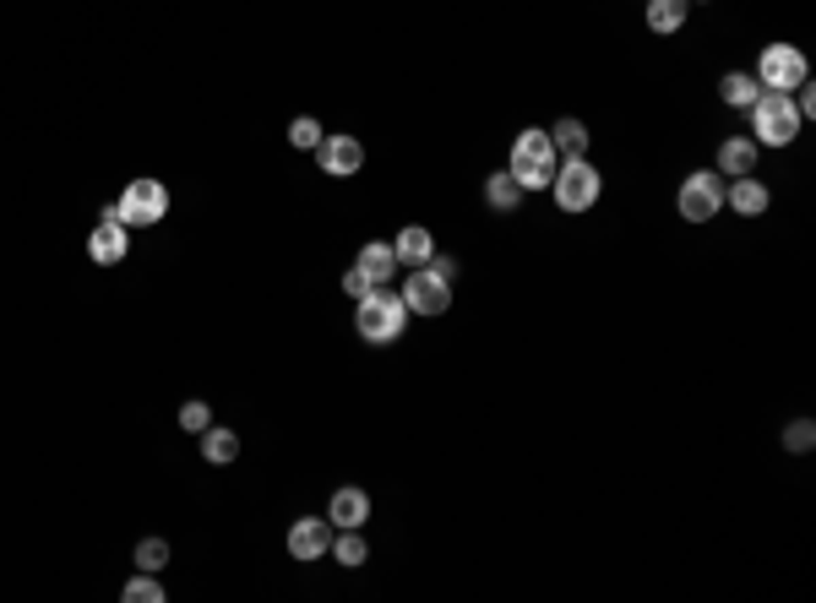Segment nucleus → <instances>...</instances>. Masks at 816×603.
<instances>
[{
	"instance_id": "obj_1",
	"label": "nucleus",
	"mask_w": 816,
	"mask_h": 603,
	"mask_svg": "<svg viewBox=\"0 0 816 603\" xmlns=\"http://www.w3.org/2000/svg\"><path fill=\"white\" fill-rule=\"evenodd\" d=\"M403 326H409V304H403V294H392L387 283L370 289L365 300H354V332H359L365 343L387 348V343L403 337Z\"/></svg>"
},
{
	"instance_id": "obj_2",
	"label": "nucleus",
	"mask_w": 816,
	"mask_h": 603,
	"mask_svg": "<svg viewBox=\"0 0 816 603\" xmlns=\"http://www.w3.org/2000/svg\"><path fill=\"white\" fill-rule=\"evenodd\" d=\"M801 109H795V98L790 93H773V88H762V98L751 104V142L757 148H790L795 137H801Z\"/></svg>"
},
{
	"instance_id": "obj_3",
	"label": "nucleus",
	"mask_w": 816,
	"mask_h": 603,
	"mask_svg": "<svg viewBox=\"0 0 816 603\" xmlns=\"http://www.w3.org/2000/svg\"><path fill=\"white\" fill-rule=\"evenodd\" d=\"M555 169H561V158H555V148H550V131H533V126H528V131L512 142L506 174H512L522 190H550Z\"/></svg>"
},
{
	"instance_id": "obj_4",
	"label": "nucleus",
	"mask_w": 816,
	"mask_h": 603,
	"mask_svg": "<svg viewBox=\"0 0 816 603\" xmlns=\"http://www.w3.org/2000/svg\"><path fill=\"white\" fill-rule=\"evenodd\" d=\"M550 196L561 212H588L599 196H605V174L588 163V158H561L555 179H550Z\"/></svg>"
},
{
	"instance_id": "obj_5",
	"label": "nucleus",
	"mask_w": 816,
	"mask_h": 603,
	"mask_svg": "<svg viewBox=\"0 0 816 603\" xmlns=\"http://www.w3.org/2000/svg\"><path fill=\"white\" fill-rule=\"evenodd\" d=\"M806 77H812V60H806L801 44H768L757 55V82L773 88V93H795Z\"/></svg>"
},
{
	"instance_id": "obj_6",
	"label": "nucleus",
	"mask_w": 816,
	"mask_h": 603,
	"mask_svg": "<svg viewBox=\"0 0 816 603\" xmlns=\"http://www.w3.org/2000/svg\"><path fill=\"white\" fill-rule=\"evenodd\" d=\"M675 207H680L686 223H708V218H719V207H724V174H719V169H713V174H708V169L686 174Z\"/></svg>"
},
{
	"instance_id": "obj_7",
	"label": "nucleus",
	"mask_w": 816,
	"mask_h": 603,
	"mask_svg": "<svg viewBox=\"0 0 816 603\" xmlns=\"http://www.w3.org/2000/svg\"><path fill=\"white\" fill-rule=\"evenodd\" d=\"M115 207H120V223H131V229H153L163 212H169V190H163V179H131L126 196H120Z\"/></svg>"
},
{
	"instance_id": "obj_8",
	"label": "nucleus",
	"mask_w": 816,
	"mask_h": 603,
	"mask_svg": "<svg viewBox=\"0 0 816 603\" xmlns=\"http://www.w3.org/2000/svg\"><path fill=\"white\" fill-rule=\"evenodd\" d=\"M398 294L409 304V315H447L452 310V283L436 278L430 267H409V283Z\"/></svg>"
},
{
	"instance_id": "obj_9",
	"label": "nucleus",
	"mask_w": 816,
	"mask_h": 603,
	"mask_svg": "<svg viewBox=\"0 0 816 603\" xmlns=\"http://www.w3.org/2000/svg\"><path fill=\"white\" fill-rule=\"evenodd\" d=\"M88 256H93L99 267H115V262H126V223H120V207H104L99 229L88 234Z\"/></svg>"
},
{
	"instance_id": "obj_10",
	"label": "nucleus",
	"mask_w": 816,
	"mask_h": 603,
	"mask_svg": "<svg viewBox=\"0 0 816 603\" xmlns=\"http://www.w3.org/2000/svg\"><path fill=\"white\" fill-rule=\"evenodd\" d=\"M326 549H332V522L326 517H300L289 527V555L295 560H322Z\"/></svg>"
},
{
	"instance_id": "obj_11",
	"label": "nucleus",
	"mask_w": 816,
	"mask_h": 603,
	"mask_svg": "<svg viewBox=\"0 0 816 603\" xmlns=\"http://www.w3.org/2000/svg\"><path fill=\"white\" fill-rule=\"evenodd\" d=\"M317 158H322V174H332V179H348V174H359L365 148H359L354 137H322Z\"/></svg>"
},
{
	"instance_id": "obj_12",
	"label": "nucleus",
	"mask_w": 816,
	"mask_h": 603,
	"mask_svg": "<svg viewBox=\"0 0 816 603\" xmlns=\"http://www.w3.org/2000/svg\"><path fill=\"white\" fill-rule=\"evenodd\" d=\"M724 201H729L740 218H762L773 196H768V185H762L757 174H740V179H729V185H724Z\"/></svg>"
},
{
	"instance_id": "obj_13",
	"label": "nucleus",
	"mask_w": 816,
	"mask_h": 603,
	"mask_svg": "<svg viewBox=\"0 0 816 603\" xmlns=\"http://www.w3.org/2000/svg\"><path fill=\"white\" fill-rule=\"evenodd\" d=\"M392 251H398V267H425V262L436 256V240H430V229L409 223V229L392 240Z\"/></svg>"
},
{
	"instance_id": "obj_14",
	"label": "nucleus",
	"mask_w": 816,
	"mask_h": 603,
	"mask_svg": "<svg viewBox=\"0 0 816 603\" xmlns=\"http://www.w3.org/2000/svg\"><path fill=\"white\" fill-rule=\"evenodd\" d=\"M354 267H359V272L381 289V283H392V272H398V251H392L387 240H370V245L359 251V262H354Z\"/></svg>"
},
{
	"instance_id": "obj_15",
	"label": "nucleus",
	"mask_w": 816,
	"mask_h": 603,
	"mask_svg": "<svg viewBox=\"0 0 816 603\" xmlns=\"http://www.w3.org/2000/svg\"><path fill=\"white\" fill-rule=\"evenodd\" d=\"M365 517H370V495L365 489H337L332 506H326V522L332 527H359Z\"/></svg>"
},
{
	"instance_id": "obj_16",
	"label": "nucleus",
	"mask_w": 816,
	"mask_h": 603,
	"mask_svg": "<svg viewBox=\"0 0 816 603\" xmlns=\"http://www.w3.org/2000/svg\"><path fill=\"white\" fill-rule=\"evenodd\" d=\"M719 98H724L729 109H751V104L762 98V82H757L751 71H724V77H719Z\"/></svg>"
},
{
	"instance_id": "obj_17",
	"label": "nucleus",
	"mask_w": 816,
	"mask_h": 603,
	"mask_svg": "<svg viewBox=\"0 0 816 603\" xmlns=\"http://www.w3.org/2000/svg\"><path fill=\"white\" fill-rule=\"evenodd\" d=\"M751 169H757V142H751V137H729V142H719V174L740 179V174H751Z\"/></svg>"
},
{
	"instance_id": "obj_18",
	"label": "nucleus",
	"mask_w": 816,
	"mask_h": 603,
	"mask_svg": "<svg viewBox=\"0 0 816 603\" xmlns=\"http://www.w3.org/2000/svg\"><path fill=\"white\" fill-rule=\"evenodd\" d=\"M550 148H555V158H588V126L583 120L550 126Z\"/></svg>"
},
{
	"instance_id": "obj_19",
	"label": "nucleus",
	"mask_w": 816,
	"mask_h": 603,
	"mask_svg": "<svg viewBox=\"0 0 816 603\" xmlns=\"http://www.w3.org/2000/svg\"><path fill=\"white\" fill-rule=\"evenodd\" d=\"M202 456H207V462H218V467H223V462H234V456H240V436H234V430H223V425H207V430H202Z\"/></svg>"
},
{
	"instance_id": "obj_20",
	"label": "nucleus",
	"mask_w": 816,
	"mask_h": 603,
	"mask_svg": "<svg viewBox=\"0 0 816 603\" xmlns=\"http://www.w3.org/2000/svg\"><path fill=\"white\" fill-rule=\"evenodd\" d=\"M686 11H691V0H648V27L653 33H680Z\"/></svg>"
},
{
	"instance_id": "obj_21",
	"label": "nucleus",
	"mask_w": 816,
	"mask_h": 603,
	"mask_svg": "<svg viewBox=\"0 0 816 603\" xmlns=\"http://www.w3.org/2000/svg\"><path fill=\"white\" fill-rule=\"evenodd\" d=\"M365 555H370V549H365L359 527H337V533H332V560H337V566L354 571V566H365Z\"/></svg>"
},
{
	"instance_id": "obj_22",
	"label": "nucleus",
	"mask_w": 816,
	"mask_h": 603,
	"mask_svg": "<svg viewBox=\"0 0 816 603\" xmlns=\"http://www.w3.org/2000/svg\"><path fill=\"white\" fill-rule=\"evenodd\" d=\"M485 201L495 207V212H512V207L522 201V185L501 169V174H490V179H485Z\"/></svg>"
},
{
	"instance_id": "obj_23",
	"label": "nucleus",
	"mask_w": 816,
	"mask_h": 603,
	"mask_svg": "<svg viewBox=\"0 0 816 603\" xmlns=\"http://www.w3.org/2000/svg\"><path fill=\"white\" fill-rule=\"evenodd\" d=\"M120 599H126V603H163L159 571H142V577H131V582L120 588Z\"/></svg>"
},
{
	"instance_id": "obj_24",
	"label": "nucleus",
	"mask_w": 816,
	"mask_h": 603,
	"mask_svg": "<svg viewBox=\"0 0 816 603\" xmlns=\"http://www.w3.org/2000/svg\"><path fill=\"white\" fill-rule=\"evenodd\" d=\"M289 142H295L300 152H317V148H322V126H317L311 115H300V120L289 126Z\"/></svg>"
},
{
	"instance_id": "obj_25",
	"label": "nucleus",
	"mask_w": 816,
	"mask_h": 603,
	"mask_svg": "<svg viewBox=\"0 0 816 603\" xmlns=\"http://www.w3.org/2000/svg\"><path fill=\"white\" fill-rule=\"evenodd\" d=\"M137 566H142V571H163V566H169V544H163V538H142V544H137Z\"/></svg>"
},
{
	"instance_id": "obj_26",
	"label": "nucleus",
	"mask_w": 816,
	"mask_h": 603,
	"mask_svg": "<svg viewBox=\"0 0 816 603\" xmlns=\"http://www.w3.org/2000/svg\"><path fill=\"white\" fill-rule=\"evenodd\" d=\"M816 447V425L812 419H795L790 430H784V452H812Z\"/></svg>"
},
{
	"instance_id": "obj_27",
	"label": "nucleus",
	"mask_w": 816,
	"mask_h": 603,
	"mask_svg": "<svg viewBox=\"0 0 816 603\" xmlns=\"http://www.w3.org/2000/svg\"><path fill=\"white\" fill-rule=\"evenodd\" d=\"M212 425V414H207V403H185L180 408V430H191V436H202Z\"/></svg>"
},
{
	"instance_id": "obj_28",
	"label": "nucleus",
	"mask_w": 816,
	"mask_h": 603,
	"mask_svg": "<svg viewBox=\"0 0 816 603\" xmlns=\"http://www.w3.org/2000/svg\"><path fill=\"white\" fill-rule=\"evenodd\" d=\"M370 289H376V283H370L359 267H348V272H343V294H348V300H365Z\"/></svg>"
},
{
	"instance_id": "obj_29",
	"label": "nucleus",
	"mask_w": 816,
	"mask_h": 603,
	"mask_svg": "<svg viewBox=\"0 0 816 603\" xmlns=\"http://www.w3.org/2000/svg\"><path fill=\"white\" fill-rule=\"evenodd\" d=\"M425 267H430V272H436V278H447V283H452V278H458V262H452V256H430V262H425Z\"/></svg>"
},
{
	"instance_id": "obj_30",
	"label": "nucleus",
	"mask_w": 816,
	"mask_h": 603,
	"mask_svg": "<svg viewBox=\"0 0 816 603\" xmlns=\"http://www.w3.org/2000/svg\"><path fill=\"white\" fill-rule=\"evenodd\" d=\"M697 5H702V0H697Z\"/></svg>"
}]
</instances>
